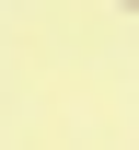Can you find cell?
<instances>
[{"instance_id":"1","label":"cell","mask_w":139,"mask_h":150,"mask_svg":"<svg viewBox=\"0 0 139 150\" xmlns=\"http://www.w3.org/2000/svg\"><path fill=\"white\" fill-rule=\"evenodd\" d=\"M128 12H139V0H128Z\"/></svg>"}]
</instances>
